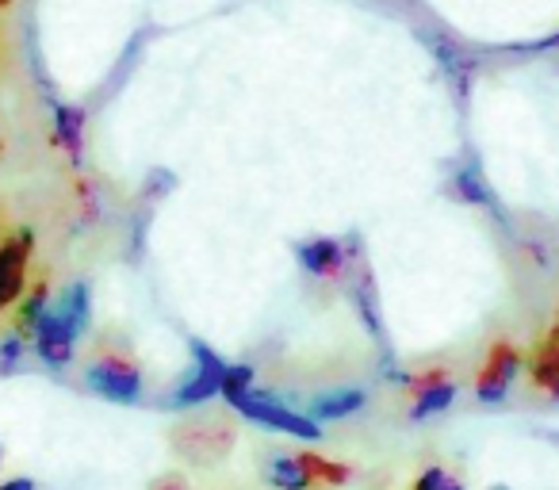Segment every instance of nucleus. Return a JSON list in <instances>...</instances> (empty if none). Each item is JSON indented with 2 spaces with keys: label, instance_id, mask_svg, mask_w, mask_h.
Returning a JSON list of instances; mask_svg holds the SVG:
<instances>
[{
  "label": "nucleus",
  "instance_id": "1",
  "mask_svg": "<svg viewBox=\"0 0 559 490\" xmlns=\"http://www.w3.org/2000/svg\"><path fill=\"white\" fill-rule=\"evenodd\" d=\"M223 403L234 414L257 421V426L272 429V433H288L296 441H322V421H314L311 414H299L292 406H284L280 398L257 391V372L253 364H230L223 380Z\"/></svg>",
  "mask_w": 559,
  "mask_h": 490
},
{
  "label": "nucleus",
  "instance_id": "2",
  "mask_svg": "<svg viewBox=\"0 0 559 490\" xmlns=\"http://www.w3.org/2000/svg\"><path fill=\"white\" fill-rule=\"evenodd\" d=\"M85 387L93 391V395L108 398V403L134 406V403H142L146 380H142V368L134 357H127V352H119V349H100L85 364Z\"/></svg>",
  "mask_w": 559,
  "mask_h": 490
},
{
  "label": "nucleus",
  "instance_id": "3",
  "mask_svg": "<svg viewBox=\"0 0 559 490\" xmlns=\"http://www.w3.org/2000/svg\"><path fill=\"white\" fill-rule=\"evenodd\" d=\"M234 444H238V429L226 414H195L180 421L173 433V449L192 464H218L230 456Z\"/></svg>",
  "mask_w": 559,
  "mask_h": 490
},
{
  "label": "nucleus",
  "instance_id": "4",
  "mask_svg": "<svg viewBox=\"0 0 559 490\" xmlns=\"http://www.w3.org/2000/svg\"><path fill=\"white\" fill-rule=\"evenodd\" d=\"M192 368L177 387L165 395V410H195V406L211 403V398H223V380H226V360L211 349L207 342H195L192 337Z\"/></svg>",
  "mask_w": 559,
  "mask_h": 490
},
{
  "label": "nucleus",
  "instance_id": "5",
  "mask_svg": "<svg viewBox=\"0 0 559 490\" xmlns=\"http://www.w3.org/2000/svg\"><path fill=\"white\" fill-rule=\"evenodd\" d=\"M32 253H35V234L20 226L12 238L0 241V311H9L20 303L27 291V273H32Z\"/></svg>",
  "mask_w": 559,
  "mask_h": 490
},
{
  "label": "nucleus",
  "instance_id": "6",
  "mask_svg": "<svg viewBox=\"0 0 559 490\" xmlns=\"http://www.w3.org/2000/svg\"><path fill=\"white\" fill-rule=\"evenodd\" d=\"M78 342H81V334L55 311V307H47V314H43L39 326H35V334H32L35 357H39L47 368H55V372H62V368L73 364Z\"/></svg>",
  "mask_w": 559,
  "mask_h": 490
},
{
  "label": "nucleus",
  "instance_id": "7",
  "mask_svg": "<svg viewBox=\"0 0 559 490\" xmlns=\"http://www.w3.org/2000/svg\"><path fill=\"white\" fill-rule=\"evenodd\" d=\"M521 372V352L513 345H495V352L487 357V364L475 375V398L483 406H498L510 398V387Z\"/></svg>",
  "mask_w": 559,
  "mask_h": 490
},
{
  "label": "nucleus",
  "instance_id": "8",
  "mask_svg": "<svg viewBox=\"0 0 559 490\" xmlns=\"http://www.w3.org/2000/svg\"><path fill=\"white\" fill-rule=\"evenodd\" d=\"M353 258H357V250H345L337 238H314V241H299L296 246V261L314 280H345Z\"/></svg>",
  "mask_w": 559,
  "mask_h": 490
},
{
  "label": "nucleus",
  "instance_id": "9",
  "mask_svg": "<svg viewBox=\"0 0 559 490\" xmlns=\"http://www.w3.org/2000/svg\"><path fill=\"white\" fill-rule=\"evenodd\" d=\"M411 421H429L437 414H444L452 403H456V380L449 372H426V375H414L411 383Z\"/></svg>",
  "mask_w": 559,
  "mask_h": 490
},
{
  "label": "nucleus",
  "instance_id": "10",
  "mask_svg": "<svg viewBox=\"0 0 559 490\" xmlns=\"http://www.w3.org/2000/svg\"><path fill=\"white\" fill-rule=\"evenodd\" d=\"M345 296H349V303L357 307V314H360V322H365V330L376 337V342H388L383 337V319H380V296H376V280H372V273H368V265H360V253L353 258V265H349V276H345Z\"/></svg>",
  "mask_w": 559,
  "mask_h": 490
},
{
  "label": "nucleus",
  "instance_id": "11",
  "mask_svg": "<svg viewBox=\"0 0 559 490\" xmlns=\"http://www.w3.org/2000/svg\"><path fill=\"white\" fill-rule=\"evenodd\" d=\"M264 482H269L272 490H311L319 487L311 475V467H307V456L304 452H272V456H264Z\"/></svg>",
  "mask_w": 559,
  "mask_h": 490
},
{
  "label": "nucleus",
  "instance_id": "12",
  "mask_svg": "<svg viewBox=\"0 0 559 490\" xmlns=\"http://www.w3.org/2000/svg\"><path fill=\"white\" fill-rule=\"evenodd\" d=\"M55 142L73 165H81V157H85V108L55 100Z\"/></svg>",
  "mask_w": 559,
  "mask_h": 490
},
{
  "label": "nucleus",
  "instance_id": "13",
  "mask_svg": "<svg viewBox=\"0 0 559 490\" xmlns=\"http://www.w3.org/2000/svg\"><path fill=\"white\" fill-rule=\"evenodd\" d=\"M368 395L360 387H337V391H322V395L311 398V418L314 421H345L357 410H365Z\"/></svg>",
  "mask_w": 559,
  "mask_h": 490
},
{
  "label": "nucleus",
  "instance_id": "14",
  "mask_svg": "<svg viewBox=\"0 0 559 490\" xmlns=\"http://www.w3.org/2000/svg\"><path fill=\"white\" fill-rule=\"evenodd\" d=\"M50 307H55V311L62 314V319L70 322L81 337L88 334V322H93V288H88L85 280L66 284V288L58 291V299H50Z\"/></svg>",
  "mask_w": 559,
  "mask_h": 490
},
{
  "label": "nucleus",
  "instance_id": "15",
  "mask_svg": "<svg viewBox=\"0 0 559 490\" xmlns=\"http://www.w3.org/2000/svg\"><path fill=\"white\" fill-rule=\"evenodd\" d=\"M449 192L456 195L460 203H475V207H490V211H498V207H495V195H490L487 180H483V172H479V165H475V162L460 165V169L452 172Z\"/></svg>",
  "mask_w": 559,
  "mask_h": 490
},
{
  "label": "nucleus",
  "instance_id": "16",
  "mask_svg": "<svg viewBox=\"0 0 559 490\" xmlns=\"http://www.w3.org/2000/svg\"><path fill=\"white\" fill-rule=\"evenodd\" d=\"M47 307H50V284H47V276H39V280L24 291V299H20V311H16L20 334L32 337L35 326H39V319L47 314Z\"/></svg>",
  "mask_w": 559,
  "mask_h": 490
},
{
  "label": "nucleus",
  "instance_id": "17",
  "mask_svg": "<svg viewBox=\"0 0 559 490\" xmlns=\"http://www.w3.org/2000/svg\"><path fill=\"white\" fill-rule=\"evenodd\" d=\"M429 47L437 50V58H441V65H444V73L452 77V85L464 93L467 88V81H472V70H475V62H467V55L456 47V43H449V39H429Z\"/></svg>",
  "mask_w": 559,
  "mask_h": 490
},
{
  "label": "nucleus",
  "instance_id": "18",
  "mask_svg": "<svg viewBox=\"0 0 559 490\" xmlns=\"http://www.w3.org/2000/svg\"><path fill=\"white\" fill-rule=\"evenodd\" d=\"M27 364V334L0 337V375H16Z\"/></svg>",
  "mask_w": 559,
  "mask_h": 490
},
{
  "label": "nucleus",
  "instance_id": "19",
  "mask_svg": "<svg viewBox=\"0 0 559 490\" xmlns=\"http://www.w3.org/2000/svg\"><path fill=\"white\" fill-rule=\"evenodd\" d=\"M307 456V467H311L314 482H326V487H342V482L353 479V471L345 464H337V459H322L314 456V452H304Z\"/></svg>",
  "mask_w": 559,
  "mask_h": 490
},
{
  "label": "nucleus",
  "instance_id": "20",
  "mask_svg": "<svg viewBox=\"0 0 559 490\" xmlns=\"http://www.w3.org/2000/svg\"><path fill=\"white\" fill-rule=\"evenodd\" d=\"M414 490H464V482L449 471V467H426V471L414 479Z\"/></svg>",
  "mask_w": 559,
  "mask_h": 490
},
{
  "label": "nucleus",
  "instance_id": "21",
  "mask_svg": "<svg viewBox=\"0 0 559 490\" xmlns=\"http://www.w3.org/2000/svg\"><path fill=\"white\" fill-rule=\"evenodd\" d=\"M513 55H544V50H559V32L548 35V39L540 43H525V47H510Z\"/></svg>",
  "mask_w": 559,
  "mask_h": 490
},
{
  "label": "nucleus",
  "instance_id": "22",
  "mask_svg": "<svg viewBox=\"0 0 559 490\" xmlns=\"http://www.w3.org/2000/svg\"><path fill=\"white\" fill-rule=\"evenodd\" d=\"M150 490H188V482L180 479V475H162Z\"/></svg>",
  "mask_w": 559,
  "mask_h": 490
},
{
  "label": "nucleus",
  "instance_id": "23",
  "mask_svg": "<svg viewBox=\"0 0 559 490\" xmlns=\"http://www.w3.org/2000/svg\"><path fill=\"white\" fill-rule=\"evenodd\" d=\"M0 490H35V479H24V475H20V479H4Z\"/></svg>",
  "mask_w": 559,
  "mask_h": 490
},
{
  "label": "nucleus",
  "instance_id": "24",
  "mask_svg": "<svg viewBox=\"0 0 559 490\" xmlns=\"http://www.w3.org/2000/svg\"><path fill=\"white\" fill-rule=\"evenodd\" d=\"M9 4H12V0H0V9H9Z\"/></svg>",
  "mask_w": 559,
  "mask_h": 490
},
{
  "label": "nucleus",
  "instance_id": "25",
  "mask_svg": "<svg viewBox=\"0 0 559 490\" xmlns=\"http://www.w3.org/2000/svg\"><path fill=\"white\" fill-rule=\"evenodd\" d=\"M490 490H510V487H490Z\"/></svg>",
  "mask_w": 559,
  "mask_h": 490
}]
</instances>
